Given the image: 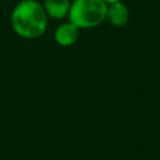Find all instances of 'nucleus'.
I'll return each mask as SVG.
<instances>
[{
  "label": "nucleus",
  "instance_id": "nucleus-1",
  "mask_svg": "<svg viewBox=\"0 0 160 160\" xmlns=\"http://www.w3.org/2000/svg\"><path fill=\"white\" fill-rule=\"evenodd\" d=\"M10 24L15 34L22 39L40 38L48 26V14L36 0H21L11 11Z\"/></svg>",
  "mask_w": 160,
  "mask_h": 160
},
{
  "label": "nucleus",
  "instance_id": "nucleus-2",
  "mask_svg": "<svg viewBox=\"0 0 160 160\" xmlns=\"http://www.w3.org/2000/svg\"><path fill=\"white\" fill-rule=\"evenodd\" d=\"M106 8L104 0H72L68 20L79 29H92L105 21Z\"/></svg>",
  "mask_w": 160,
  "mask_h": 160
},
{
  "label": "nucleus",
  "instance_id": "nucleus-3",
  "mask_svg": "<svg viewBox=\"0 0 160 160\" xmlns=\"http://www.w3.org/2000/svg\"><path fill=\"white\" fill-rule=\"evenodd\" d=\"M111 26L122 28L129 21V9L122 1H116L108 4L106 8V19Z\"/></svg>",
  "mask_w": 160,
  "mask_h": 160
},
{
  "label": "nucleus",
  "instance_id": "nucleus-4",
  "mask_svg": "<svg viewBox=\"0 0 160 160\" xmlns=\"http://www.w3.org/2000/svg\"><path fill=\"white\" fill-rule=\"evenodd\" d=\"M79 31L80 29L68 20L66 22H62L56 28L54 39L60 46H71L78 41Z\"/></svg>",
  "mask_w": 160,
  "mask_h": 160
},
{
  "label": "nucleus",
  "instance_id": "nucleus-5",
  "mask_svg": "<svg viewBox=\"0 0 160 160\" xmlns=\"http://www.w3.org/2000/svg\"><path fill=\"white\" fill-rule=\"evenodd\" d=\"M71 0H44V9L48 14V18L61 20L68 16Z\"/></svg>",
  "mask_w": 160,
  "mask_h": 160
},
{
  "label": "nucleus",
  "instance_id": "nucleus-6",
  "mask_svg": "<svg viewBox=\"0 0 160 160\" xmlns=\"http://www.w3.org/2000/svg\"><path fill=\"white\" fill-rule=\"evenodd\" d=\"M106 4H111V2H116V1H122V0H104Z\"/></svg>",
  "mask_w": 160,
  "mask_h": 160
}]
</instances>
